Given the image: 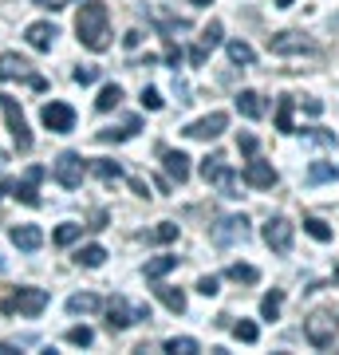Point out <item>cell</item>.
<instances>
[{
  "instance_id": "cell-32",
  "label": "cell",
  "mask_w": 339,
  "mask_h": 355,
  "mask_svg": "<svg viewBox=\"0 0 339 355\" xmlns=\"http://www.w3.org/2000/svg\"><path fill=\"white\" fill-rule=\"evenodd\" d=\"M280 304H284V292L272 288V292L261 300V316H264V320H277V316H280Z\"/></svg>"
},
{
  "instance_id": "cell-38",
  "label": "cell",
  "mask_w": 339,
  "mask_h": 355,
  "mask_svg": "<svg viewBox=\"0 0 339 355\" xmlns=\"http://www.w3.org/2000/svg\"><path fill=\"white\" fill-rule=\"evenodd\" d=\"M233 336H237L241 343H257V336H261V331H257V324H252V320H241V324H233Z\"/></svg>"
},
{
  "instance_id": "cell-51",
  "label": "cell",
  "mask_w": 339,
  "mask_h": 355,
  "mask_svg": "<svg viewBox=\"0 0 339 355\" xmlns=\"http://www.w3.org/2000/svg\"><path fill=\"white\" fill-rule=\"evenodd\" d=\"M277 8H292V0H277Z\"/></svg>"
},
{
  "instance_id": "cell-47",
  "label": "cell",
  "mask_w": 339,
  "mask_h": 355,
  "mask_svg": "<svg viewBox=\"0 0 339 355\" xmlns=\"http://www.w3.org/2000/svg\"><path fill=\"white\" fill-rule=\"evenodd\" d=\"M139 44H142V32H139V28H134V32H126V48H139Z\"/></svg>"
},
{
  "instance_id": "cell-9",
  "label": "cell",
  "mask_w": 339,
  "mask_h": 355,
  "mask_svg": "<svg viewBox=\"0 0 339 355\" xmlns=\"http://www.w3.org/2000/svg\"><path fill=\"white\" fill-rule=\"evenodd\" d=\"M40 123H44L51 135H67V130H76V111H71L67 103H48V107L40 111Z\"/></svg>"
},
{
  "instance_id": "cell-8",
  "label": "cell",
  "mask_w": 339,
  "mask_h": 355,
  "mask_svg": "<svg viewBox=\"0 0 339 355\" xmlns=\"http://www.w3.org/2000/svg\"><path fill=\"white\" fill-rule=\"evenodd\" d=\"M214 245H221V249H229V245H245L249 241V217H225V221H217L214 225Z\"/></svg>"
},
{
  "instance_id": "cell-11",
  "label": "cell",
  "mask_w": 339,
  "mask_h": 355,
  "mask_svg": "<svg viewBox=\"0 0 339 355\" xmlns=\"http://www.w3.org/2000/svg\"><path fill=\"white\" fill-rule=\"evenodd\" d=\"M225 127H229V114H225V111H214V114H205V119H198V123H189L182 135H186V139L209 142V139H217V135H221Z\"/></svg>"
},
{
  "instance_id": "cell-35",
  "label": "cell",
  "mask_w": 339,
  "mask_h": 355,
  "mask_svg": "<svg viewBox=\"0 0 339 355\" xmlns=\"http://www.w3.org/2000/svg\"><path fill=\"white\" fill-rule=\"evenodd\" d=\"M79 233H83V225H76V221H63V225L55 229V237H51V241H55V245H71V241H79Z\"/></svg>"
},
{
  "instance_id": "cell-23",
  "label": "cell",
  "mask_w": 339,
  "mask_h": 355,
  "mask_svg": "<svg viewBox=\"0 0 339 355\" xmlns=\"http://www.w3.org/2000/svg\"><path fill=\"white\" fill-rule=\"evenodd\" d=\"M177 268V257L162 253V257H154V261H146V280H162L166 272H174Z\"/></svg>"
},
{
  "instance_id": "cell-36",
  "label": "cell",
  "mask_w": 339,
  "mask_h": 355,
  "mask_svg": "<svg viewBox=\"0 0 339 355\" xmlns=\"http://www.w3.org/2000/svg\"><path fill=\"white\" fill-rule=\"evenodd\" d=\"M67 343H76V347H91V343H95V331H91L87 324H79V328L67 331Z\"/></svg>"
},
{
  "instance_id": "cell-26",
  "label": "cell",
  "mask_w": 339,
  "mask_h": 355,
  "mask_svg": "<svg viewBox=\"0 0 339 355\" xmlns=\"http://www.w3.org/2000/svg\"><path fill=\"white\" fill-rule=\"evenodd\" d=\"M331 178H336V166L331 162H312L308 174H304V182H308V186H324V182H331Z\"/></svg>"
},
{
  "instance_id": "cell-37",
  "label": "cell",
  "mask_w": 339,
  "mask_h": 355,
  "mask_svg": "<svg viewBox=\"0 0 339 355\" xmlns=\"http://www.w3.org/2000/svg\"><path fill=\"white\" fill-rule=\"evenodd\" d=\"M150 241H158V245H170V241H177V225L174 221H162V225L150 233Z\"/></svg>"
},
{
  "instance_id": "cell-3",
  "label": "cell",
  "mask_w": 339,
  "mask_h": 355,
  "mask_svg": "<svg viewBox=\"0 0 339 355\" xmlns=\"http://www.w3.org/2000/svg\"><path fill=\"white\" fill-rule=\"evenodd\" d=\"M304 336H308V343L312 347H336V340H339V320H336V312H327V308H320V312H312V316L304 320Z\"/></svg>"
},
{
  "instance_id": "cell-31",
  "label": "cell",
  "mask_w": 339,
  "mask_h": 355,
  "mask_svg": "<svg viewBox=\"0 0 339 355\" xmlns=\"http://www.w3.org/2000/svg\"><path fill=\"white\" fill-rule=\"evenodd\" d=\"M229 60H233V64H245V67H249L252 60H257V51H252L245 40H229Z\"/></svg>"
},
{
  "instance_id": "cell-46",
  "label": "cell",
  "mask_w": 339,
  "mask_h": 355,
  "mask_svg": "<svg viewBox=\"0 0 339 355\" xmlns=\"http://www.w3.org/2000/svg\"><path fill=\"white\" fill-rule=\"evenodd\" d=\"M304 111L308 114H324V103L320 99H304Z\"/></svg>"
},
{
  "instance_id": "cell-44",
  "label": "cell",
  "mask_w": 339,
  "mask_h": 355,
  "mask_svg": "<svg viewBox=\"0 0 339 355\" xmlns=\"http://www.w3.org/2000/svg\"><path fill=\"white\" fill-rule=\"evenodd\" d=\"M166 64H182V48H177V44H166Z\"/></svg>"
},
{
  "instance_id": "cell-4",
  "label": "cell",
  "mask_w": 339,
  "mask_h": 355,
  "mask_svg": "<svg viewBox=\"0 0 339 355\" xmlns=\"http://www.w3.org/2000/svg\"><path fill=\"white\" fill-rule=\"evenodd\" d=\"M0 111H4V123H8V130H12L16 150L28 154L32 150V130H28V119H24V111H20V103H16L12 95H0Z\"/></svg>"
},
{
  "instance_id": "cell-34",
  "label": "cell",
  "mask_w": 339,
  "mask_h": 355,
  "mask_svg": "<svg viewBox=\"0 0 339 355\" xmlns=\"http://www.w3.org/2000/svg\"><path fill=\"white\" fill-rule=\"evenodd\" d=\"M304 233L315 237V241H331V229H327V221H320V217H304Z\"/></svg>"
},
{
  "instance_id": "cell-19",
  "label": "cell",
  "mask_w": 339,
  "mask_h": 355,
  "mask_svg": "<svg viewBox=\"0 0 339 355\" xmlns=\"http://www.w3.org/2000/svg\"><path fill=\"white\" fill-rule=\"evenodd\" d=\"M103 300L95 292H76V296H67V312L71 316H91V312H99Z\"/></svg>"
},
{
  "instance_id": "cell-25",
  "label": "cell",
  "mask_w": 339,
  "mask_h": 355,
  "mask_svg": "<svg viewBox=\"0 0 339 355\" xmlns=\"http://www.w3.org/2000/svg\"><path fill=\"white\" fill-rule=\"evenodd\" d=\"M225 40V28H221V20H209V24L201 28V36H198V48H205V51H214L217 44Z\"/></svg>"
},
{
  "instance_id": "cell-21",
  "label": "cell",
  "mask_w": 339,
  "mask_h": 355,
  "mask_svg": "<svg viewBox=\"0 0 339 355\" xmlns=\"http://www.w3.org/2000/svg\"><path fill=\"white\" fill-rule=\"evenodd\" d=\"M36 186H40L36 178H28V174H24V182H16V186H12V198H16V202H24V205H32V209H36V205H40Z\"/></svg>"
},
{
  "instance_id": "cell-48",
  "label": "cell",
  "mask_w": 339,
  "mask_h": 355,
  "mask_svg": "<svg viewBox=\"0 0 339 355\" xmlns=\"http://www.w3.org/2000/svg\"><path fill=\"white\" fill-rule=\"evenodd\" d=\"M130 190H134V193H142V198H146V182H142V178H130Z\"/></svg>"
},
{
  "instance_id": "cell-10",
  "label": "cell",
  "mask_w": 339,
  "mask_h": 355,
  "mask_svg": "<svg viewBox=\"0 0 339 355\" xmlns=\"http://www.w3.org/2000/svg\"><path fill=\"white\" fill-rule=\"evenodd\" d=\"M268 51L272 55H312L315 44L296 36V32H277V36H268Z\"/></svg>"
},
{
  "instance_id": "cell-45",
  "label": "cell",
  "mask_w": 339,
  "mask_h": 355,
  "mask_svg": "<svg viewBox=\"0 0 339 355\" xmlns=\"http://www.w3.org/2000/svg\"><path fill=\"white\" fill-rule=\"evenodd\" d=\"M205 60H209V51H205V48H189V64H193V67H201Z\"/></svg>"
},
{
  "instance_id": "cell-15",
  "label": "cell",
  "mask_w": 339,
  "mask_h": 355,
  "mask_svg": "<svg viewBox=\"0 0 339 355\" xmlns=\"http://www.w3.org/2000/svg\"><path fill=\"white\" fill-rule=\"evenodd\" d=\"M245 182H249L252 190H272V186H277V170H272V162H257V158H252V162L245 166Z\"/></svg>"
},
{
  "instance_id": "cell-1",
  "label": "cell",
  "mask_w": 339,
  "mask_h": 355,
  "mask_svg": "<svg viewBox=\"0 0 339 355\" xmlns=\"http://www.w3.org/2000/svg\"><path fill=\"white\" fill-rule=\"evenodd\" d=\"M76 32H79V44L91 51H107L111 48V20H107V4L99 0H87L76 16Z\"/></svg>"
},
{
  "instance_id": "cell-7",
  "label": "cell",
  "mask_w": 339,
  "mask_h": 355,
  "mask_svg": "<svg viewBox=\"0 0 339 355\" xmlns=\"http://www.w3.org/2000/svg\"><path fill=\"white\" fill-rule=\"evenodd\" d=\"M0 308H4V316H16V312L20 316H40L48 308V292L44 288H16Z\"/></svg>"
},
{
  "instance_id": "cell-52",
  "label": "cell",
  "mask_w": 339,
  "mask_h": 355,
  "mask_svg": "<svg viewBox=\"0 0 339 355\" xmlns=\"http://www.w3.org/2000/svg\"><path fill=\"white\" fill-rule=\"evenodd\" d=\"M0 268H4V257H0Z\"/></svg>"
},
{
  "instance_id": "cell-13",
  "label": "cell",
  "mask_w": 339,
  "mask_h": 355,
  "mask_svg": "<svg viewBox=\"0 0 339 355\" xmlns=\"http://www.w3.org/2000/svg\"><path fill=\"white\" fill-rule=\"evenodd\" d=\"M134 320H139V312L126 304L123 296H111V300H107V328L111 331H126Z\"/></svg>"
},
{
  "instance_id": "cell-20",
  "label": "cell",
  "mask_w": 339,
  "mask_h": 355,
  "mask_svg": "<svg viewBox=\"0 0 339 355\" xmlns=\"http://www.w3.org/2000/svg\"><path fill=\"white\" fill-rule=\"evenodd\" d=\"M154 296H158V300H162L166 308H170V312H174V316H182V312H186V292L182 288H170V284H158V288H154Z\"/></svg>"
},
{
  "instance_id": "cell-27",
  "label": "cell",
  "mask_w": 339,
  "mask_h": 355,
  "mask_svg": "<svg viewBox=\"0 0 339 355\" xmlns=\"http://www.w3.org/2000/svg\"><path fill=\"white\" fill-rule=\"evenodd\" d=\"M123 103V87L119 83H107V87L99 91V99H95V111H114Z\"/></svg>"
},
{
  "instance_id": "cell-2",
  "label": "cell",
  "mask_w": 339,
  "mask_h": 355,
  "mask_svg": "<svg viewBox=\"0 0 339 355\" xmlns=\"http://www.w3.org/2000/svg\"><path fill=\"white\" fill-rule=\"evenodd\" d=\"M198 174L205 178L209 186H217L225 198H241V193H237L241 190V178H237V170H233V166H225V158H221V154H209V158L198 166Z\"/></svg>"
},
{
  "instance_id": "cell-24",
  "label": "cell",
  "mask_w": 339,
  "mask_h": 355,
  "mask_svg": "<svg viewBox=\"0 0 339 355\" xmlns=\"http://www.w3.org/2000/svg\"><path fill=\"white\" fill-rule=\"evenodd\" d=\"M292 111H296V99L292 95H280V107H277V130L280 135H292Z\"/></svg>"
},
{
  "instance_id": "cell-49",
  "label": "cell",
  "mask_w": 339,
  "mask_h": 355,
  "mask_svg": "<svg viewBox=\"0 0 339 355\" xmlns=\"http://www.w3.org/2000/svg\"><path fill=\"white\" fill-rule=\"evenodd\" d=\"M32 4H36V8H51V0H32Z\"/></svg>"
},
{
  "instance_id": "cell-42",
  "label": "cell",
  "mask_w": 339,
  "mask_h": 355,
  "mask_svg": "<svg viewBox=\"0 0 339 355\" xmlns=\"http://www.w3.org/2000/svg\"><path fill=\"white\" fill-rule=\"evenodd\" d=\"M237 150L245 154V158H252V154H257V139H252V135H241V139H237Z\"/></svg>"
},
{
  "instance_id": "cell-29",
  "label": "cell",
  "mask_w": 339,
  "mask_h": 355,
  "mask_svg": "<svg viewBox=\"0 0 339 355\" xmlns=\"http://www.w3.org/2000/svg\"><path fill=\"white\" fill-rule=\"evenodd\" d=\"M91 170H95L103 182H119V178H123V166L114 162V158H95V162H91Z\"/></svg>"
},
{
  "instance_id": "cell-22",
  "label": "cell",
  "mask_w": 339,
  "mask_h": 355,
  "mask_svg": "<svg viewBox=\"0 0 339 355\" xmlns=\"http://www.w3.org/2000/svg\"><path fill=\"white\" fill-rule=\"evenodd\" d=\"M237 111L245 114V119H261V114H264L261 95H257V91H241V95H237Z\"/></svg>"
},
{
  "instance_id": "cell-28",
  "label": "cell",
  "mask_w": 339,
  "mask_h": 355,
  "mask_svg": "<svg viewBox=\"0 0 339 355\" xmlns=\"http://www.w3.org/2000/svg\"><path fill=\"white\" fill-rule=\"evenodd\" d=\"M76 261L83 268H99L103 261H107V249H103V245H83V249L76 253Z\"/></svg>"
},
{
  "instance_id": "cell-6",
  "label": "cell",
  "mask_w": 339,
  "mask_h": 355,
  "mask_svg": "<svg viewBox=\"0 0 339 355\" xmlns=\"http://www.w3.org/2000/svg\"><path fill=\"white\" fill-rule=\"evenodd\" d=\"M0 79H4V83L24 79L32 91H44V87H48V83H44V76H36V71H32V64H28V60H20L16 51H0Z\"/></svg>"
},
{
  "instance_id": "cell-53",
  "label": "cell",
  "mask_w": 339,
  "mask_h": 355,
  "mask_svg": "<svg viewBox=\"0 0 339 355\" xmlns=\"http://www.w3.org/2000/svg\"><path fill=\"white\" fill-rule=\"evenodd\" d=\"M336 277H339V268H336Z\"/></svg>"
},
{
  "instance_id": "cell-12",
  "label": "cell",
  "mask_w": 339,
  "mask_h": 355,
  "mask_svg": "<svg viewBox=\"0 0 339 355\" xmlns=\"http://www.w3.org/2000/svg\"><path fill=\"white\" fill-rule=\"evenodd\" d=\"M264 245L272 249V253H292V225L284 217H268V225H264Z\"/></svg>"
},
{
  "instance_id": "cell-18",
  "label": "cell",
  "mask_w": 339,
  "mask_h": 355,
  "mask_svg": "<svg viewBox=\"0 0 339 355\" xmlns=\"http://www.w3.org/2000/svg\"><path fill=\"white\" fill-rule=\"evenodd\" d=\"M139 130H142V119H139V114H130V119H126L119 130H114V127H111V130H99L95 139H99V142H126V139H134Z\"/></svg>"
},
{
  "instance_id": "cell-5",
  "label": "cell",
  "mask_w": 339,
  "mask_h": 355,
  "mask_svg": "<svg viewBox=\"0 0 339 355\" xmlns=\"http://www.w3.org/2000/svg\"><path fill=\"white\" fill-rule=\"evenodd\" d=\"M83 174H87V162H83L76 150H63L60 158L51 162V178L60 182L63 190H79V186H83Z\"/></svg>"
},
{
  "instance_id": "cell-16",
  "label": "cell",
  "mask_w": 339,
  "mask_h": 355,
  "mask_svg": "<svg viewBox=\"0 0 339 355\" xmlns=\"http://www.w3.org/2000/svg\"><path fill=\"white\" fill-rule=\"evenodd\" d=\"M8 237H12V245H16V249H24V253H36L40 245H44L40 225H12V229H8Z\"/></svg>"
},
{
  "instance_id": "cell-40",
  "label": "cell",
  "mask_w": 339,
  "mask_h": 355,
  "mask_svg": "<svg viewBox=\"0 0 339 355\" xmlns=\"http://www.w3.org/2000/svg\"><path fill=\"white\" fill-rule=\"evenodd\" d=\"M71 79H76V83H83V87H87V83H95V79H99V67L83 64V67H76V71H71Z\"/></svg>"
},
{
  "instance_id": "cell-17",
  "label": "cell",
  "mask_w": 339,
  "mask_h": 355,
  "mask_svg": "<svg viewBox=\"0 0 339 355\" xmlns=\"http://www.w3.org/2000/svg\"><path fill=\"white\" fill-rule=\"evenodd\" d=\"M162 166H166V174L174 178L177 186L189 178V158L182 150H162Z\"/></svg>"
},
{
  "instance_id": "cell-14",
  "label": "cell",
  "mask_w": 339,
  "mask_h": 355,
  "mask_svg": "<svg viewBox=\"0 0 339 355\" xmlns=\"http://www.w3.org/2000/svg\"><path fill=\"white\" fill-rule=\"evenodd\" d=\"M55 36H60V28L48 24V20H36V24H28V28H24V40H28V44H32L36 51H51Z\"/></svg>"
},
{
  "instance_id": "cell-41",
  "label": "cell",
  "mask_w": 339,
  "mask_h": 355,
  "mask_svg": "<svg viewBox=\"0 0 339 355\" xmlns=\"http://www.w3.org/2000/svg\"><path fill=\"white\" fill-rule=\"evenodd\" d=\"M142 107H146V111H162V95L154 87H142Z\"/></svg>"
},
{
  "instance_id": "cell-50",
  "label": "cell",
  "mask_w": 339,
  "mask_h": 355,
  "mask_svg": "<svg viewBox=\"0 0 339 355\" xmlns=\"http://www.w3.org/2000/svg\"><path fill=\"white\" fill-rule=\"evenodd\" d=\"M189 4H198V8H205V4H214V0H189Z\"/></svg>"
},
{
  "instance_id": "cell-39",
  "label": "cell",
  "mask_w": 339,
  "mask_h": 355,
  "mask_svg": "<svg viewBox=\"0 0 339 355\" xmlns=\"http://www.w3.org/2000/svg\"><path fill=\"white\" fill-rule=\"evenodd\" d=\"M304 139H312L315 146H336V135H331V130H324V127H312V130H304Z\"/></svg>"
},
{
  "instance_id": "cell-30",
  "label": "cell",
  "mask_w": 339,
  "mask_h": 355,
  "mask_svg": "<svg viewBox=\"0 0 339 355\" xmlns=\"http://www.w3.org/2000/svg\"><path fill=\"white\" fill-rule=\"evenodd\" d=\"M225 277H229V280H237V284H257V280H261V272H257L252 265H241V261H237V265H229V268H225Z\"/></svg>"
},
{
  "instance_id": "cell-33",
  "label": "cell",
  "mask_w": 339,
  "mask_h": 355,
  "mask_svg": "<svg viewBox=\"0 0 339 355\" xmlns=\"http://www.w3.org/2000/svg\"><path fill=\"white\" fill-rule=\"evenodd\" d=\"M166 352L170 355H193L198 352V340H193V336H174V340H166Z\"/></svg>"
},
{
  "instance_id": "cell-43",
  "label": "cell",
  "mask_w": 339,
  "mask_h": 355,
  "mask_svg": "<svg viewBox=\"0 0 339 355\" xmlns=\"http://www.w3.org/2000/svg\"><path fill=\"white\" fill-rule=\"evenodd\" d=\"M198 292H201V296H217V292H221V288H217V277H201L198 280Z\"/></svg>"
}]
</instances>
